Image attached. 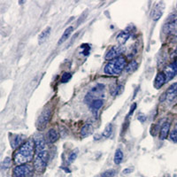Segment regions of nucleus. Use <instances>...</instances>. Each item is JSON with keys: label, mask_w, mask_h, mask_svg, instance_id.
<instances>
[{"label": "nucleus", "mask_w": 177, "mask_h": 177, "mask_svg": "<svg viewBox=\"0 0 177 177\" xmlns=\"http://www.w3.org/2000/svg\"><path fill=\"white\" fill-rule=\"evenodd\" d=\"M104 88H105V86L102 85V84H98L97 85L96 87L91 88V90L88 92L86 98H85V101H94L96 99H99L98 98L99 97H103V92H104Z\"/></svg>", "instance_id": "obj_6"}, {"label": "nucleus", "mask_w": 177, "mask_h": 177, "mask_svg": "<svg viewBox=\"0 0 177 177\" xmlns=\"http://www.w3.org/2000/svg\"><path fill=\"white\" fill-rule=\"evenodd\" d=\"M165 7H166V5H165V3H164L163 1L158 2V3L155 5L154 8L152 9V11H151V19H152L153 21H155V22L158 21V20H160V18L162 16V14H163V12H164Z\"/></svg>", "instance_id": "obj_8"}, {"label": "nucleus", "mask_w": 177, "mask_h": 177, "mask_svg": "<svg viewBox=\"0 0 177 177\" xmlns=\"http://www.w3.org/2000/svg\"><path fill=\"white\" fill-rule=\"evenodd\" d=\"M34 143H35V151L36 154L44 151L45 148V140L43 136H36L34 139Z\"/></svg>", "instance_id": "obj_10"}, {"label": "nucleus", "mask_w": 177, "mask_h": 177, "mask_svg": "<svg viewBox=\"0 0 177 177\" xmlns=\"http://www.w3.org/2000/svg\"><path fill=\"white\" fill-rule=\"evenodd\" d=\"M104 105V101L102 99H96L94 101H92L91 102V104H90V108L92 109V111H97L100 109L102 106Z\"/></svg>", "instance_id": "obj_21"}, {"label": "nucleus", "mask_w": 177, "mask_h": 177, "mask_svg": "<svg viewBox=\"0 0 177 177\" xmlns=\"http://www.w3.org/2000/svg\"><path fill=\"white\" fill-rule=\"evenodd\" d=\"M122 160H123V152L121 149H117L114 154V163L116 165H119L122 162Z\"/></svg>", "instance_id": "obj_22"}, {"label": "nucleus", "mask_w": 177, "mask_h": 177, "mask_svg": "<svg viewBox=\"0 0 177 177\" xmlns=\"http://www.w3.org/2000/svg\"><path fill=\"white\" fill-rule=\"evenodd\" d=\"M132 171V169L131 168H127V169H125V170H123V174H127V173H129V172Z\"/></svg>", "instance_id": "obj_32"}, {"label": "nucleus", "mask_w": 177, "mask_h": 177, "mask_svg": "<svg viewBox=\"0 0 177 177\" xmlns=\"http://www.w3.org/2000/svg\"><path fill=\"white\" fill-rule=\"evenodd\" d=\"M76 157H77V150L74 151L72 153L70 154L69 158H68V163H72L73 161L76 159Z\"/></svg>", "instance_id": "obj_28"}, {"label": "nucleus", "mask_w": 177, "mask_h": 177, "mask_svg": "<svg viewBox=\"0 0 177 177\" xmlns=\"http://www.w3.org/2000/svg\"><path fill=\"white\" fill-rule=\"evenodd\" d=\"M50 30H51V28L50 27H48V28H46L45 29H44L41 34L39 35L38 36V44H44V42L48 39L49 37V36H50Z\"/></svg>", "instance_id": "obj_17"}, {"label": "nucleus", "mask_w": 177, "mask_h": 177, "mask_svg": "<svg viewBox=\"0 0 177 177\" xmlns=\"http://www.w3.org/2000/svg\"><path fill=\"white\" fill-rule=\"evenodd\" d=\"M24 141H25V136L23 135H17V136H14V138L12 139V147L13 149H15V148L19 147V146H22V144L25 143Z\"/></svg>", "instance_id": "obj_13"}, {"label": "nucleus", "mask_w": 177, "mask_h": 177, "mask_svg": "<svg viewBox=\"0 0 177 177\" xmlns=\"http://www.w3.org/2000/svg\"><path fill=\"white\" fill-rule=\"evenodd\" d=\"M169 138H170L172 142L177 143V131L175 129L169 133Z\"/></svg>", "instance_id": "obj_26"}, {"label": "nucleus", "mask_w": 177, "mask_h": 177, "mask_svg": "<svg viewBox=\"0 0 177 177\" xmlns=\"http://www.w3.org/2000/svg\"><path fill=\"white\" fill-rule=\"evenodd\" d=\"M112 133V124H108V125L105 127V129H104V131L102 133L101 136L104 137V138H108V137H110L111 136Z\"/></svg>", "instance_id": "obj_23"}, {"label": "nucleus", "mask_w": 177, "mask_h": 177, "mask_svg": "<svg viewBox=\"0 0 177 177\" xmlns=\"http://www.w3.org/2000/svg\"><path fill=\"white\" fill-rule=\"evenodd\" d=\"M34 151H35V143L34 140L29 139L25 142L22 146L19 147L14 153L13 159L14 162L18 166L27 164L28 162L33 160Z\"/></svg>", "instance_id": "obj_1"}, {"label": "nucleus", "mask_w": 177, "mask_h": 177, "mask_svg": "<svg viewBox=\"0 0 177 177\" xmlns=\"http://www.w3.org/2000/svg\"><path fill=\"white\" fill-rule=\"evenodd\" d=\"M137 120H138L139 122H145V120H146V116H145L144 114H143V113H140L138 117H137Z\"/></svg>", "instance_id": "obj_30"}, {"label": "nucleus", "mask_w": 177, "mask_h": 177, "mask_svg": "<svg viewBox=\"0 0 177 177\" xmlns=\"http://www.w3.org/2000/svg\"><path fill=\"white\" fill-rule=\"evenodd\" d=\"M126 67V59L124 57H119L113 60L109 61L105 66V73L108 75L116 76L119 75Z\"/></svg>", "instance_id": "obj_2"}, {"label": "nucleus", "mask_w": 177, "mask_h": 177, "mask_svg": "<svg viewBox=\"0 0 177 177\" xmlns=\"http://www.w3.org/2000/svg\"><path fill=\"white\" fill-rule=\"evenodd\" d=\"M166 92V97H167L168 100L171 101V100L174 99V98L177 95V83L172 84Z\"/></svg>", "instance_id": "obj_16"}, {"label": "nucleus", "mask_w": 177, "mask_h": 177, "mask_svg": "<svg viewBox=\"0 0 177 177\" xmlns=\"http://www.w3.org/2000/svg\"><path fill=\"white\" fill-rule=\"evenodd\" d=\"M71 78H72V74H71L70 73H63V74H62V76H61V83H67Z\"/></svg>", "instance_id": "obj_24"}, {"label": "nucleus", "mask_w": 177, "mask_h": 177, "mask_svg": "<svg viewBox=\"0 0 177 177\" xmlns=\"http://www.w3.org/2000/svg\"><path fill=\"white\" fill-rule=\"evenodd\" d=\"M136 108V103H134V104L131 105V107H130V110H129V112H128V114H127V117H129L131 114H132Z\"/></svg>", "instance_id": "obj_29"}, {"label": "nucleus", "mask_w": 177, "mask_h": 177, "mask_svg": "<svg viewBox=\"0 0 177 177\" xmlns=\"http://www.w3.org/2000/svg\"><path fill=\"white\" fill-rule=\"evenodd\" d=\"M58 139H59V133L57 132L55 129L50 128V130L47 132V135H46L47 142L50 143V144H53V143H55Z\"/></svg>", "instance_id": "obj_14"}, {"label": "nucleus", "mask_w": 177, "mask_h": 177, "mask_svg": "<svg viewBox=\"0 0 177 177\" xmlns=\"http://www.w3.org/2000/svg\"><path fill=\"white\" fill-rule=\"evenodd\" d=\"M175 65H176V66H177V59H176V60L175 61Z\"/></svg>", "instance_id": "obj_33"}, {"label": "nucleus", "mask_w": 177, "mask_h": 177, "mask_svg": "<svg viewBox=\"0 0 177 177\" xmlns=\"http://www.w3.org/2000/svg\"><path fill=\"white\" fill-rule=\"evenodd\" d=\"M114 174H115V171L113 169H111V170H107L105 173H103L101 177H112L114 175Z\"/></svg>", "instance_id": "obj_27"}, {"label": "nucleus", "mask_w": 177, "mask_h": 177, "mask_svg": "<svg viewBox=\"0 0 177 177\" xmlns=\"http://www.w3.org/2000/svg\"><path fill=\"white\" fill-rule=\"evenodd\" d=\"M170 126H171L170 122H165L163 124V126L160 129V140H165L168 136L169 131H170Z\"/></svg>", "instance_id": "obj_12"}, {"label": "nucleus", "mask_w": 177, "mask_h": 177, "mask_svg": "<svg viewBox=\"0 0 177 177\" xmlns=\"http://www.w3.org/2000/svg\"><path fill=\"white\" fill-rule=\"evenodd\" d=\"M176 10H177V4H176Z\"/></svg>", "instance_id": "obj_36"}, {"label": "nucleus", "mask_w": 177, "mask_h": 177, "mask_svg": "<svg viewBox=\"0 0 177 177\" xmlns=\"http://www.w3.org/2000/svg\"><path fill=\"white\" fill-rule=\"evenodd\" d=\"M164 74L166 76V83L172 80L177 74V66L174 63L169 64L164 70Z\"/></svg>", "instance_id": "obj_9"}, {"label": "nucleus", "mask_w": 177, "mask_h": 177, "mask_svg": "<svg viewBox=\"0 0 177 177\" xmlns=\"http://www.w3.org/2000/svg\"><path fill=\"white\" fill-rule=\"evenodd\" d=\"M130 36H131V34L129 33V32H127V31H122L121 33L117 36L116 39L117 41L119 42V44L122 45V44H126L127 39L130 37Z\"/></svg>", "instance_id": "obj_18"}, {"label": "nucleus", "mask_w": 177, "mask_h": 177, "mask_svg": "<svg viewBox=\"0 0 177 177\" xmlns=\"http://www.w3.org/2000/svg\"><path fill=\"white\" fill-rule=\"evenodd\" d=\"M11 166V159L10 158H6L4 161L2 162V168L3 169H6V168H8L9 166Z\"/></svg>", "instance_id": "obj_25"}, {"label": "nucleus", "mask_w": 177, "mask_h": 177, "mask_svg": "<svg viewBox=\"0 0 177 177\" xmlns=\"http://www.w3.org/2000/svg\"><path fill=\"white\" fill-rule=\"evenodd\" d=\"M175 52L177 53V46H176V49H175Z\"/></svg>", "instance_id": "obj_35"}, {"label": "nucleus", "mask_w": 177, "mask_h": 177, "mask_svg": "<svg viewBox=\"0 0 177 177\" xmlns=\"http://www.w3.org/2000/svg\"><path fill=\"white\" fill-rule=\"evenodd\" d=\"M73 30H74V28H73V27H68V28H66V30H65V32H64L63 35H62V36L60 37V39L59 40V42H58V45L62 44L64 42H66V40L69 38L70 35L72 34Z\"/></svg>", "instance_id": "obj_19"}, {"label": "nucleus", "mask_w": 177, "mask_h": 177, "mask_svg": "<svg viewBox=\"0 0 177 177\" xmlns=\"http://www.w3.org/2000/svg\"><path fill=\"white\" fill-rule=\"evenodd\" d=\"M166 83V76L164 74V73H159L157 74V76L155 78L154 81V86L156 88H161L164 83Z\"/></svg>", "instance_id": "obj_15"}, {"label": "nucleus", "mask_w": 177, "mask_h": 177, "mask_svg": "<svg viewBox=\"0 0 177 177\" xmlns=\"http://www.w3.org/2000/svg\"><path fill=\"white\" fill-rule=\"evenodd\" d=\"M137 67H138V63L136 60H131L125 67V71L127 74H131L135 72L137 69Z\"/></svg>", "instance_id": "obj_20"}, {"label": "nucleus", "mask_w": 177, "mask_h": 177, "mask_svg": "<svg viewBox=\"0 0 177 177\" xmlns=\"http://www.w3.org/2000/svg\"><path fill=\"white\" fill-rule=\"evenodd\" d=\"M93 131V126L90 122L85 123L81 129V137H87L88 136L91 135V133Z\"/></svg>", "instance_id": "obj_11"}, {"label": "nucleus", "mask_w": 177, "mask_h": 177, "mask_svg": "<svg viewBox=\"0 0 177 177\" xmlns=\"http://www.w3.org/2000/svg\"><path fill=\"white\" fill-rule=\"evenodd\" d=\"M124 51V48L122 46H112L110 50L107 51V53L105 54V59L106 60H113L117 58L121 57L122 53Z\"/></svg>", "instance_id": "obj_7"}, {"label": "nucleus", "mask_w": 177, "mask_h": 177, "mask_svg": "<svg viewBox=\"0 0 177 177\" xmlns=\"http://www.w3.org/2000/svg\"><path fill=\"white\" fill-rule=\"evenodd\" d=\"M33 167L31 165L24 164L16 166L13 169L14 177H32L33 176Z\"/></svg>", "instance_id": "obj_5"}, {"label": "nucleus", "mask_w": 177, "mask_h": 177, "mask_svg": "<svg viewBox=\"0 0 177 177\" xmlns=\"http://www.w3.org/2000/svg\"><path fill=\"white\" fill-rule=\"evenodd\" d=\"M175 130L177 131V123H176V125H175Z\"/></svg>", "instance_id": "obj_34"}, {"label": "nucleus", "mask_w": 177, "mask_h": 177, "mask_svg": "<svg viewBox=\"0 0 177 177\" xmlns=\"http://www.w3.org/2000/svg\"><path fill=\"white\" fill-rule=\"evenodd\" d=\"M48 160H49V153L47 151H44L40 153H37L34 159L35 170L38 173L44 172L46 167V165H47Z\"/></svg>", "instance_id": "obj_3"}, {"label": "nucleus", "mask_w": 177, "mask_h": 177, "mask_svg": "<svg viewBox=\"0 0 177 177\" xmlns=\"http://www.w3.org/2000/svg\"><path fill=\"white\" fill-rule=\"evenodd\" d=\"M51 109L50 108H46L44 109L42 113L40 114L38 120L36 122V128L39 131H43L46 128V126L48 125V123L50 122V117H51Z\"/></svg>", "instance_id": "obj_4"}, {"label": "nucleus", "mask_w": 177, "mask_h": 177, "mask_svg": "<svg viewBox=\"0 0 177 177\" xmlns=\"http://www.w3.org/2000/svg\"><path fill=\"white\" fill-rule=\"evenodd\" d=\"M166 98H167V97H166V92H164L163 94L161 95L160 98V102H163L164 100L166 99Z\"/></svg>", "instance_id": "obj_31"}]
</instances>
